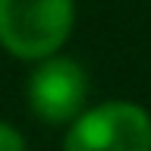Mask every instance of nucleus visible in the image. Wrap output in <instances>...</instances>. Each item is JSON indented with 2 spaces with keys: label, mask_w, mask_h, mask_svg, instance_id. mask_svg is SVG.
I'll return each mask as SVG.
<instances>
[{
  "label": "nucleus",
  "mask_w": 151,
  "mask_h": 151,
  "mask_svg": "<svg viewBox=\"0 0 151 151\" xmlns=\"http://www.w3.org/2000/svg\"><path fill=\"white\" fill-rule=\"evenodd\" d=\"M0 151H25V139L13 123L0 120Z\"/></svg>",
  "instance_id": "4"
},
{
  "label": "nucleus",
  "mask_w": 151,
  "mask_h": 151,
  "mask_svg": "<svg viewBox=\"0 0 151 151\" xmlns=\"http://www.w3.org/2000/svg\"><path fill=\"white\" fill-rule=\"evenodd\" d=\"M28 107L44 123H73L88 98V76L69 57H44L28 79Z\"/></svg>",
  "instance_id": "3"
},
{
  "label": "nucleus",
  "mask_w": 151,
  "mask_h": 151,
  "mask_svg": "<svg viewBox=\"0 0 151 151\" xmlns=\"http://www.w3.org/2000/svg\"><path fill=\"white\" fill-rule=\"evenodd\" d=\"M73 0H0V44L19 60H44L66 44Z\"/></svg>",
  "instance_id": "1"
},
{
  "label": "nucleus",
  "mask_w": 151,
  "mask_h": 151,
  "mask_svg": "<svg viewBox=\"0 0 151 151\" xmlns=\"http://www.w3.org/2000/svg\"><path fill=\"white\" fill-rule=\"evenodd\" d=\"M63 151H151V116L132 101H104L73 120Z\"/></svg>",
  "instance_id": "2"
}]
</instances>
